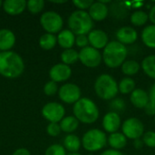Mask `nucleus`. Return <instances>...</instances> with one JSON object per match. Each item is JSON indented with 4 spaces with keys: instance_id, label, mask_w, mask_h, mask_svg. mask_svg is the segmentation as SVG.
Here are the masks:
<instances>
[{
    "instance_id": "39448f33",
    "label": "nucleus",
    "mask_w": 155,
    "mask_h": 155,
    "mask_svg": "<svg viewBox=\"0 0 155 155\" xmlns=\"http://www.w3.org/2000/svg\"><path fill=\"white\" fill-rule=\"evenodd\" d=\"M96 94L104 100L114 99L119 92L118 84L110 74H101L94 83Z\"/></svg>"
},
{
    "instance_id": "ea45409f",
    "label": "nucleus",
    "mask_w": 155,
    "mask_h": 155,
    "mask_svg": "<svg viewBox=\"0 0 155 155\" xmlns=\"http://www.w3.org/2000/svg\"><path fill=\"white\" fill-rule=\"evenodd\" d=\"M144 111L148 115L153 116V115H155V104L152 102H149L148 104L145 106Z\"/></svg>"
},
{
    "instance_id": "412c9836",
    "label": "nucleus",
    "mask_w": 155,
    "mask_h": 155,
    "mask_svg": "<svg viewBox=\"0 0 155 155\" xmlns=\"http://www.w3.org/2000/svg\"><path fill=\"white\" fill-rule=\"evenodd\" d=\"M108 143L114 150H121L124 148L127 144V138L124 134L121 133H114L111 134L108 137Z\"/></svg>"
},
{
    "instance_id": "2f4dec72",
    "label": "nucleus",
    "mask_w": 155,
    "mask_h": 155,
    "mask_svg": "<svg viewBox=\"0 0 155 155\" xmlns=\"http://www.w3.org/2000/svg\"><path fill=\"white\" fill-rule=\"evenodd\" d=\"M45 1L44 0H29L26 3L28 10L33 14H37L41 12L44 8Z\"/></svg>"
},
{
    "instance_id": "20e7f679",
    "label": "nucleus",
    "mask_w": 155,
    "mask_h": 155,
    "mask_svg": "<svg viewBox=\"0 0 155 155\" xmlns=\"http://www.w3.org/2000/svg\"><path fill=\"white\" fill-rule=\"evenodd\" d=\"M68 26L74 35H86L92 31L94 22L89 13L84 10H76L68 18Z\"/></svg>"
},
{
    "instance_id": "5701e85b",
    "label": "nucleus",
    "mask_w": 155,
    "mask_h": 155,
    "mask_svg": "<svg viewBox=\"0 0 155 155\" xmlns=\"http://www.w3.org/2000/svg\"><path fill=\"white\" fill-rule=\"evenodd\" d=\"M78 125H79V121L74 116L64 117L60 123L61 130L64 133H69V134L74 132L78 128Z\"/></svg>"
},
{
    "instance_id": "c85d7f7f",
    "label": "nucleus",
    "mask_w": 155,
    "mask_h": 155,
    "mask_svg": "<svg viewBox=\"0 0 155 155\" xmlns=\"http://www.w3.org/2000/svg\"><path fill=\"white\" fill-rule=\"evenodd\" d=\"M61 59L64 64L68 65L74 64L77 60H79V53H77V51L73 48L65 49L61 54Z\"/></svg>"
},
{
    "instance_id": "a19ab883",
    "label": "nucleus",
    "mask_w": 155,
    "mask_h": 155,
    "mask_svg": "<svg viewBox=\"0 0 155 155\" xmlns=\"http://www.w3.org/2000/svg\"><path fill=\"white\" fill-rule=\"evenodd\" d=\"M101 155H124L121 152H119L118 150H114V149H109L104 151Z\"/></svg>"
},
{
    "instance_id": "c03bdc74",
    "label": "nucleus",
    "mask_w": 155,
    "mask_h": 155,
    "mask_svg": "<svg viewBox=\"0 0 155 155\" xmlns=\"http://www.w3.org/2000/svg\"><path fill=\"white\" fill-rule=\"evenodd\" d=\"M149 19L151 20V22L155 25V5L153 6H152L150 13H149Z\"/></svg>"
},
{
    "instance_id": "f3484780",
    "label": "nucleus",
    "mask_w": 155,
    "mask_h": 155,
    "mask_svg": "<svg viewBox=\"0 0 155 155\" xmlns=\"http://www.w3.org/2000/svg\"><path fill=\"white\" fill-rule=\"evenodd\" d=\"M130 101L135 106L139 109H144L145 106L150 102L149 94L143 90V89H135L130 96Z\"/></svg>"
},
{
    "instance_id": "49530a36",
    "label": "nucleus",
    "mask_w": 155,
    "mask_h": 155,
    "mask_svg": "<svg viewBox=\"0 0 155 155\" xmlns=\"http://www.w3.org/2000/svg\"><path fill=\"white\" fill-rule=\"evenodd\" d=\"M68 155H81L80 153H70Z\"/></svg>"
},
{
    "instance_id": "a878e982",
    "label": "nucleus",
    "mask_w": 155,
    "mask_h": 155,
    "mask_svg": "<svg viewBox=\"0 0 155 155\" xmlns=\"http://www.w3.org/2000/svg\"><path fill=\"white\" fill-rule=\"evenodd\" d=\"M56 42H57V37L54 35L49 33L43 35L39 39V45L45 50H50L53 47H54Z\"/></svg>"
},
{
    "instance_id": "7c9ffc66",
    "label": "nucleus",
    "mask_w": 155,
    "mask_h": 155,
    "mask_svg": "<svg viewBox=\"0 0 155 155\" xmlns=\"http://www.w3.org/2000/svg\"><path fill=\"white\" fill-rule=\"evenodd\" d=\"M126 5L123 2H115L113 3L111 5V13H113V15L117 18H124L127 15V9Z\"/></svg>"
},
{
    "instance_id": "6e6552de",
    "label": "nucleus",
    "mask_w": 155,
    "mask_h": 155,
    "mask_svg": "<svg viewBox=\"0 0 155 155\" xmlns=\"http://www.w3.org/2000/svg\"><path fill=\"white\" fill-rule=\"evenodd\" d=\"M123 134L124 136L131 140L140 139V137L143 134L144 126L143 124L137 118H129L125 120L122 125Z\"/></svg>"
},
{
    "instance_id": "473e14b6",
    "label": "nucleus",
    "mask_w": 155,
    "mask_h": 155,
    "mask_svg": "<svg viewBox=\"0 0 155 155\" xmlns=\"http://www.w3.org/2000/svg\"><path fill=\"white\" fill-rule=\"evenodd\" d=\"M45 155H66L65 149L60 144H53L47 148Z\"/></svg>"
},
{
    "instance_id": "f03ea898",
    "label": "nucleus",
    "mask_w": 155,
    "mask_h": 155,
    "mask_svg": "<svg viewBox=\"0 0 155 155\" xmlns=\"http://www.w3.org/2000/svg\"><path fill=\"white\" fill-rule=\"evenodd\" d=\"M127 54L128 51L124 45L118 41H112L104 47L103 59L109 68H117L125 62Z\"/></svg>"
},
{
    "instance_id": "79ce46f5",
    "label": "nucleus",
    "mask_w": 155,
    "mask_h": 155,
    "mask_svg": "<svg viewBox=\"0 0 155 155\" xmlns=\"http://www.w3.org/2000/svg\"><path fill=\"white\" fill-rule=\"evenodd\" d=\"M149 97H150V102L153 103L155 104V84L152 85L149 93Z\"/></svg>"
},
{
    "instance_id": "3c124183",
    "label": "nucleus",
    "mask_w": 155,
    "mask_h": 155,
    "mask_svg": "<svg viewBox=\"0 0 155 155\" xmlns=\"http://www.w3.org/2000/svg\"><path fill=\"white\" fill-rule=\"evenodd\" d=\"M88 155H91V154H88Z\"/></svg>"
},
{
    "instance_id": "de8ad7c7",
    "label": "nucleus",
    "mask_w": 155,
    "mask_h": 155,
    "mask_svg": "<svg viewBox=\"0 0 155 155\" xmlns=\"http://www.w3.org/2000/svg\"><path fill=\"white\" fill-rule=\"evenodd\" d=\"M54 3H65L66 1H52Z\"/></svg>"
},
{
    "instance_id": "a211bd4d",
    "label": "nucleus",
    "mask_w": 155,
    "mask_h": 155,
    "mask_svg": "<svg viewBox=\"0 0 155 155\" xmlns=\"http://www.w3.org/2000/svg\"><path fill=\"white\" fill-rule=\"evenodd\" d=\"M26 3L25 0H5L3 2V8L7 14L15 15L25 10Z\"/></svg>"
},
{
    "instance_id": "dca6fc26",
    "label": "nucleus",
    "mask_w": 155,
    "mask_h": 155,
    "mask_svg": "<svg viewBox=\"0 0 155 155\" xmlns=\"http://www.w3.org/2000/svg\"><path fill=\"white\" fill-rule=\"evenodd\" d=\"M88 13L93 20L102 21L104 18H106V16L108 15L109 8L105 4L102 3L101 1L94 2L93 5L90 6Z\"/></svg>"
},
{
    "instance_id": "9b49d317",
    "label": "nucleus",
    "mask_w": 155,
    "mask_h": 155,
    "mask_svg": "<svg viewBox=\"0 0 155 155\" xmlns=\"http://www.w3.org/2000/svg\"><path fill=\"white\" fill-rule=\"evenodd\" d=\"M60 99L66 104H75L81 99V90L74 84H65L60 87L58 92Z\"/></svg>"
},
{
    "instance_id": "c9c22d12",
    "label": "nucleus",
    "mask_w": 155,
    "mask_h": 155,
    "mask_svg": "<svg viewBox=\"0 0 155 155\" xmlns=\"http://www.w3.org/2000/svg\"><path fill=\"white\" fill-rule=\"evenodd\" d=\"M57 84L54 81H49L44 87V92L46 95H54L57 92Z\"/></svg>"
},
{
    "instance_id": "f704fd0d",
    "label": "nucleus",
    "mask_w": 155,
    "mask_h": 155,
    "mask_svg": "<svg viewBox=\"0 0 155 155\" xmlns=\"http://www.w3.org/2000/svg\"><path fill=\"white\" fill-rule=\"evenodd\" d=\"M143 142L148 147L155 148V132H146L143 136Z\"/></svg>"
},
{
    "instance_id": "bb28decb",
    "label": "nucleus",
    "mask_w": 155,
    "mask_h": 155,
    "mask_svg": "<svg viewBox=\"0 0 155 155\" xmlns=\"http://www.w3.org/2000/svg\"><path fill=\"white\" fill-rule=\"evenodd\" d=\"M140 64L134 60H127L122 64V71L126 75H134L140 71Z\"/></svg>"
},
{
    "instance_id": "2eb2a0df",
    "label": "nucleus",
    "mask_w": 155,
    "mask_h": 155,
    "mask_svg": "<svg viewBox=\"0 0 155 155\" xmlns=\"http://www.w3.org/2000/svg\"><path fill=\"white\" fill-rule=\"evenodd\" d=\"M116 37L118 42L123 45L134 44L138 37V34L135 29L131 26H123L116 32Z\"/></svg>"
},
{
    "instance_id": "c756f323",
    "label": "nucleus",
    "mask_w": 155,
    "mask_h": 155,
    "mask_svg": "<svg viewBox=\"0 0 155 155\" xmlns=\"http://www.w3.org/2000/svg\"><path fill=\"white\" fill-rule=\"evenodd\" d=\"M148 18H149L148 14H146L145 12L142 10H138V11L134 12L131 15V23L134 25L141 26V25H143L147 22Z\"/></svg>"
},
{
    "instance_id": "4468645a",
    "label": "nucleus",
    "mask_w": 155,
    "mask_h": 155,
    "mask_svg": "<svg viewBox=\"0 0 155 155\" xmlns=\"http://www.w3.org/2000/svg\"><path fill=\"white\" fill-rule=\"evenodd\" d=\"M121 126V118L118 113L109 112L107 113L103 119V127L104 129L110 134L116 133Z\"/></svg>"
},
{
    "instance_id": "f8f14e48",
    "label": "nucleus",
    "mask_w": 155,
    "mask_h": 155,
    "mask_svg": "<svg viewBox=\"0 0 155 155\" xmlns=\"http://www.w3.org/2000/svg\"><path fill=\"white\" fill-rule=\"evenodd\" d=\"M88 40L89 44L92 47L99 50V49H104V47L108 45V35L107 34L100 29H93L88 34Z\"/></svg>"
},
{
    "instance_id": "1a4fd4ad",
    "label": "nucleus",
    "mask_w": 155,
    "mask_h": 155,
    "mask_svg": "<svg viewBox=\"0 0 155 155\" xmlns=\"http://www.w3.org/2000/svg\"><path fill=\"white\" fill-rule=\"evenodd\" d=\"M102 59L101 53L92 46H86L79 52V60L86 67H97L101 64Z\"/></svg>"
},
{
    "instance_id": "b1692460",
    "label": "nucleus",
    "mask_w": 155,
    "mask_h": 155,
    "mask_svg": "<svg viewBox=\"0 0 155 155\" xmlns=\"http://www.w3.org/2000/svg\"><path fill=\"white\" fill-rule=\"evenodd\" d=\"M142 68L149 77L155 79V54L148 55L143 60Z\"/></svg>"
},
{
    "instance_id": "cd10ccee",
    "label": "nucleus",
    "mask_w": 155,
    "mask_h": 155,
    "mask_svg": "<svg viewBox=\"0 0 155 155\" xmlns=\"http://www.w3.org/2000/svg\"><path fill=\"white\" fill-rule=\"evenodd\" d=\"M119 92L123 94H132L135 90V83L130 77H125L121 80L118 84Z\"/></svg>"
},
{
    "instance_id": "f257e3e1",
    "label": "nucleus",
    "mask_w": 155,
    "mask_h": 155,
    "mask_svg": "<svg viewBox=\"0 0 155 155\" xmlns=\"http://www.w3.org/2000/svg\"><path fill=\"white\" fill-rule=\"evenodd\" d=\"M25 64L21 56L12 51L0 53V74L7 78H15L21 75Z\"/></svg>"
},
{
    "instance_id": "a18cd8bd",
    "label": "nucleus",
    "mask_w": 155,
    "mask_h": 155,
    "mask_svg": "<svg viewBox=\"0 0 155 155\" xmlns=\"http://www.w3.org/2000/svg\"><path fill=\"white\" fill-rule=\"evenodd\" d=\"M143 144H144V143H143V140H141V139L134 140V148H136V149H141V148H143Z\"/></svg>"
},
{
    "instance_id": "aec40b11",
    "label": "nucleus",
    "mask_w": 155,
    "mask_h": 155,
    "mask_svg": "<svg viewBox=\"0 0 155 155\" xmlns=\"http://www.w3.org/2000/svg\"><path fill=\"white\" fill-rule=\"evenodd\" d=\"M57 42L61 47L64 49H70L75 43L74 34L69 29L62 30L57 35Z\"/></svg>"
},
{
    "instance_id": "393cba45",
    "label": "nucleus",
    "mask_w": 155,
    "mask_h": 155,
    "mask_svg": "<svg viewBox=\"0 0 155 155\" xmlns=\"http://www.w3.org/2000/svg\"><path fill=\"white\" fill-rule=\"evenodd\" d=\"M64 145L66 150L71 153H76L81 147V141L74 134H68L64 140Z\"/></svg>"
},
{
    "instance_id": "4c0bfd02",
    "label": "nucleus",
    "mask_w": 155,
    "mask_h": 155,
    "mask_svg": "<svg viewBox=\"0 0 155 155\" xmlns=\"http://www.w3.org/2000/svg\"><path fill=\"white\" fill-rule=\"evenodd\" d=\"M74 5L79 8V10H84L90 8V6L93 5L94 1L93 0H74L73 1Z\"/></svg>"
},
{
    "instance_id": "6ab92c4d",
    "label": "nucleus",
    "mask_w": 155,
    "mask_h": 155,
    "mask_svg": "<svg viewBox=\"0 0 155 155\" xmlns=\"http://www.w3.org/2000/svg\"><path fill=\"white\" fill-rule=\"evenodd\" d=\"M15 43V34L9 29L0 30V50L3 52L11 49Z\"/></svg>"
},
{
    "instance_id": "9d476101",
    "label": "nucleus",
    "mask_w": 155,
    "mask_h": 155,
    "mask_svg": "<svg viewBox=\"0 0 155 155\" xmlns=\"http://www.w3.org/2000/svg\"><path fill=\"white\" fill-rule=\"evenodd\" d=\"M65 110L61 104L48 103L42 109L43 116L51 123H58L64 119Z\"/></svg>"
},
{
    "instance_id": "ddd939ff",
    "label": "nucleus",
    "mask_w": 155,
    "mask_h": 155,
    "mask_svg": "<svg viewBox=\"0 0 155 155\" xmlns=\"http://www.w3.org/2000/svg\"><path fill=\"white\" fill-rule=\"evenodd\" d=\"M72 74V70L69 65L64 64H57L54 65L49 72V75L52 81L57 82H64L67 80Z\"/></svg>"
},
{
    "instance_id": "72a5a7b5",
    "label": "nucleus",
    "mask_w": 155,
    "mask_h": 155,
    "mask_svg": "<svg viewBox=\"0 0 155 155\" xmlns=\"http://www.w3.org/2000/svg\"><path fill=\"white\" fill-rule=\"evenodd\" d=\"M110 107L112 108L113 112H122L125 109V102L122 98H115L110 103Z\"/></svg>"
},
{
    "instance_id": "8fccbe9b",
    "label": "nucleus",
    "mask_w": 155,
    "mask_h": 155,
    "mask_svg": "<svg viewBox=\"0 0 155 155\" xmlns=\"http://www.w3.org/2000/svg\"><path fill=\"white\" fill-rule=\"evenodd\" d=\"M154 123H155V116H154Z\"/></svg>"
},
{
    "instance_id": "4be33fe9",
    "label": "nucleus",
    "mask_w": 155,
    "mask_h": 155,
    "mask_svg": "<svg viewBox=\"0 0 155 155\" xmlns=\"http://www.w3.org/2000/svg\"><path fill=\"white\" fill-rule=\"evenodd\" d=\"M142 40L146 46L155 48V25H148L143 30Z\"/></svg>"
},
{
    "instance_id": "37998d69",
    "label": "nucleus",
    "mask_w": 155,
    "mask_h": 155,
    "mask_svg": "<svg viewBox=\"0 0 155 155\" xmlns=\"http://www.w3.org/2000/svg\"><path fill=\"white\" fill-rule=\"evenodd\" d=\"M12 155H30V153L28 150H26L25 148H21V149L16 150Z\"/></svg>"
},
{
    "instance_id": "7ed1b4c3",
    "label": "nucleus",
    "mask_w": 155,
    "mask_h": 155,
    "mask_svg": "<svg viewBox=\"0 0 155 155\" xmlns=\"http://www.w3.org/2000/svg\"><path fill=\"white\" fill-rule=\"evenodd\" d=\"M74 117L84 124H93L99 117V109L95 103L86 97L78 100L73 108Z\"/></svg>"
},
{
    "instance_id": "0eeeda50",
    "label": "nucleus",
    "mask_w": 155,
    "mask_h": 155,
    "mask_svg": "<svg viewBox=\"0 0 155 155\" xmlns=\"http://www.w3.org/2000/svg\"><path fill=\"white\" fill-rule=\"evenodd\" d=\"M40 23L44 29L49 34L59 32L63 27V18L61 15L54 11H47L40 17Z\"/></svg>"
},
{
    "instance_id": "09e8293b",
    "label": "nucleus",
    "mask_w": 155,
    "mask_h": 155,
    "mask_svg": "<svg viewBox=\"0 0 155 155\" xmlns=\"http://www.w3.org/2000/svg\"><path fill=\"white\" fill-rule=\"evenodd\" d=\"M3 5V3H2V1H1V0H0V6H1V5Z\"/></svg>"
},
{
    "instance_id": "e433bc0d",
    "label": "nucleus",
    "mask_w": 155,
    "mask_h": 155,
    "mask_svg": "<svg viewBox=\"0 0 155 155\" xmlns=\"http://www.w3.org/2000/svg\"><path fill=\"white\" fill-rule=\"evenodd\" d=\"M47 134L51 136H57L60 133H61V127L60 124H58L57 123H51L48 124L47 126Z\"/></svg>"
},
{
    "instance_id": "58836bf2",
    "label": "nucleus",
    "mask_w": 155,
    "mask_h": 155,
    "mask_svg": "<svg viewBox=\"0 0 155 155\" xmlns=\"http://www.w3.org/2000/svg\"><path fill=\"white\" fill-rule=\"evenodd\" d=\"M75 44L78 47H81L82 49L88 46L89 44V40H88V36L86 35H77L75 37Z\"/></svg>"
},
{
    "instance_id": "423d86ee",
    "label": "nucleus",
    "mask_w": 155,
    "mask_h": 155,
    "mask_svg": "<svg viewBox=\"0 0 155 155\" xmlns=\"http://www.w3.org/2000/svg\"><path fill=\"white\" fill-rule=\"evenodd\" d=\"M107 142L106 134L99 129L87 131L83 136V147L88 152H96L103 149Z\"/></svg>"
}]
</instances>
